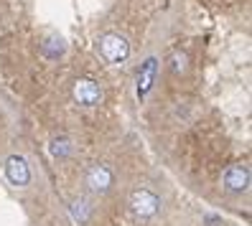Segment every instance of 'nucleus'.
Wrapping results in <instances>:
<instances>
[{"mask_svg":"<svg viewBox=\"0 0 252 226\" xmlns=\"http://www.w3.org/2000/svg\"><path fill=\"white\" fill-rule=\"evenodd\" d=\"M130 211H132V214H135L138 219H143V221L156 219L158 211H160V198H158L153 191L138 188V191L130 193Z\"/></svg>","mask_w":252,"mask_h":226,"instance_id":"obj_2","label":"nucleus"},{"mask_svg":"<svg viewBox=\"0 0 252 226\" xmlns=\"http://www.w3.org/2000/svg\"><path fill=\"white\" fill-rule=\"evenodd\" d=\"M250 168L247 165H229V168L224 170V175H221V183H224V188L229 193H242L250 188Z\"/></svg>","mask_w":252,"mask_h":226,"instance_id":"obj_5","label":"nucleus"},{"mask_svg":"<svg viewBox=\"0 0 252 226\" xmlns=\"http://www.w3.org/2000/svg\"><path fill=\"white\" fill-rule=\"evenodd\" d=\"M206 221H209L206 226H219V219H217V216H206Z\"/></svg>","mask_w":252,"mask_h":226,"instance_id":"obj_12","label":"nucleus"},{"mask_svg":"<svg viewBox=\"0 0 252 226\" xmlns=\"http://www.w3.org/2000/svg\"><path fill=\"white\" fill-rule=\"evenodd\" d=\"M87 186H90V191L92 193H107L110 188H112V183H115V175H112V170L107 168V165H92L90 170H87Z\"/></svg>","mask_w":252,"mask_h":226,"instance_id":"obj_7","label":"nucleus"},{"mask_svg":"<svg viewBox=\"0 0 252 226\" xmlns=\"http://www.w3.org/2000/svg\"><path fill=\"white\" fill-rule=\"evenodd\" d=\"M156 74H158V58L156 56H148L145 61L140 64V69H138V82H135V89H138V97L140 99H145L148 97V92L153 89V84H156Z\"/></svg>","mask_w":252,"mask_h":226,"instance_id":"obj_6","label":"nucleus"},{"mask_svg":"<svg viewBox=\"0 0 252 226\" xmlns=\"http://www.w3.org/2000/svg\"><path fill=\"white\" fill-rule=\"evenodd\" d=\"M97 51L99 56L105 58L107 64H125L127 56H130V43L125 36L120 33H102L99 41H97Z\"/></svg>","mask_w":252,"mask_h":226,"instance_id":"obj_1","label":"nucleus"},{"mask_svg":"<svg viewBox=\"0 0 252 226\" xmlns=\"http://www.w3.org/2000/svg\"><path fill=\"white\" fill-rule=\"evenodd\" d=\"M171 71L173 74H184L186 71V56L184 54H173L171 56Z\"/></svg>","mask_w":252,"mask_h":226,"instance_id":"obj_11","label":"nucleus"},{"mask_svg":"<svg viewBox=\"0 0 252 226\" xmlns=\"http://www.w3.org/2000/svg\"><path fill=\"white\" fill-rule=\"evenodd\" d=\"M90 216H92V206H90V201L87 198H77L71 203V219L77 221V224H87L90 221Z\"/></svg>","mask_w":252,"mask_h":226,"instance_id":"obj_9","label":"nucleus"},{"mask_svg":"<svg viewBox=\"0 0 252 226\" xmlns=\"http://www.w3.org/2000/svg\"><path fill=\"white\" fill-rule=\"evenodd\" d=\"M74 99H77V104H82V107H97L102 102V86L90 77H82V79L74 82Z\"/></svg>","mask_w":252,"mask_h":226,"instance_id":"obj_3","label":"nucleus"},{"mask_svg":"<svg viewBox=\"0 0 252 226\" xmlns=\"http://www.w3.org/2000/svg\"><path fill=\"white\" fill-rule=\"evenodd\" d=\"M41 51H43V56H46V58H59V56L66 51V43H64L62 36H46V38H43V43H41Z\"/></svg>","mask_w":252,"mask_h":226,"instance_id":"obj_8","label":"nucleus"},{"mask_svg":"<svg viewBox=\"0 0 252 226\" xmlns=\"http://www.w3.org/2000/svg\"><path fill=\"white\" fill-rule=\"evenodd\" d=\"M5 178L16 188H26L28 183H31V168H28V160L23 155H10L5 160Z\"/></svg>","mask_w":252,"mask_h":226,"instance_id":"obj_4","label":"nucleus"},{"mask_svg":"<svg viewBox=\"0 0 252 226\" xmlns=\"http://www.w3.org/2000/svg\"><path fill=\"white\" fill-rule=\"evenodd\" d=\"M49 153L54 155V158H59V160H64V158H69L71 155V140L69 138H54L51 142H49Z\"/></svg>","mask_w":252,"mask_h":226,"instance_id":"obj_10","label":"nucleus"}]
</instances>
